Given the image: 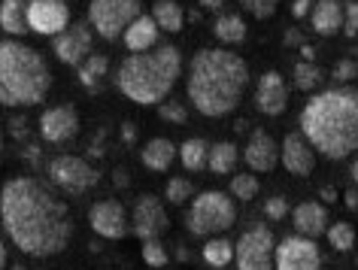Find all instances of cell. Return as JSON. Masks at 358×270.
<instances>
[{"label": "cell", "instance_id": "obj_1", "mask_svg": "<svg viewBox=\"0 0 358 270\" xmlns=\"http://www.w3.org/2000/svg\"><path fill=\"white\" fill-rule=\"evenodd\" d=\"M3 231L15 249L31 258L61 255L73 237V219L67 204L52 194L46 183L34 176H15L0 194Z\"/></svg>", "mask_w": 358, "mask_h": 270}, {"label": "cell", "instance_id": "obj_2", "mask_svg": "<svg viewBox=\"0 0 358 270\" xmlns=\"http://www.w3.org/2000/svg\"><path fill=\"white\" fill-rule=\"evenodd\" d=\"M249 67L246 61L231 49H201L194 52L189 76H185V94L192 106L207 119H222L234 113L246 94Z\"/></svg>", "mask_w": 358, "mask_h": 270}, {"label": "cell", "instance_id": "obj_3", "mask_svg": "<svg viewBox=\"0 0 358 270\" xmlns=\"http://www.w3.org/2000/svg\"><path fill=\"white\" fill-rule=\"evenodd\" d=\"M301 134L328 161L358 152V92L340 85L310 97L301 110Z\"/></svg>", "mask_w": 358, "mask_h": 270}, {"label": "cell", "instance_id": "obj_4", "mask_svg": "<svg viewBox=\"0 0 358 270\" xmlns=\"http://www.w3.org/2000/svg\"><path fill=\"white\" fill-rule=\"evenodd\" d=\"M182 73V55L173 46H155L149 52H131L119 64L115 88L140 106H158L173 92Z\"/></svg>", "mask_w": 358, "mask_h": 270}, {"label": "cell", "instance_id": "obj_5", "mask_svg": "<svg viewBox=\"0 0 358 270\" xmlns=\"http://www.w3.org/2000/svg\"><path fill=\"white\" fill-rule=\"evenodd\" d=\"M52 88L46 58L19 40L0 43V101L3 106H37Z\"/></svg>", "mask_w": 358, "mask_h": 270}, {"label": "cell", "instance_id": "obj_6", "mask_svg": "<svg viewBox=\"0 0 358 270\" xmlns=\"http://www.w3.org/2000/svg\"><path fill=\"white\" fill-rule=\"evenodd\" d=\"M237 222V206L231 201V194H222L216 188L198 194L189 204V213H185V228L194 237H213V234L228 231L231 225Z\"/></svg>", "mask_w": 358, "mask_h": 270}, {"label": "cell", "instance_id": "obj_7", "mask_svg": "<svg viewBox=\"0 0 358 270\" xmlns=\"http://www.w3.org/2000/svg\"><path fill=\"white\" fill-rule=\"evenodd\" d=\"M140 15V0H92L88 3V24L103 40H119Z\"/></svg>", "mask_w": 358, "mask_h": 270}, {"label": "cell", "instance_id": "obj_8", "mask_svg": "<svg viewBox=\"0 0 358 270\" xmlns=\"http://www.w3.org/2000/svg\"><path fill=\"white\" fill-rule=\"evenodd\" d=\"M273 252H276V240L271 228L264 222L249 225L234 243L237 270H273Z\"/></svg>", "mask_w": 358, "mask_h": 270}, {"label": "cell", "instance_id": "obj_9", "mask_svg": "<svg viewBox=\"0 0 358 270\" xmlns=\"http://www.w3.org/2000/svg\"><path fill=\"white\" fill-rule=\"evenodd\" d=\"M49 179L67 194H85L101 183V170H94L85 158L79 155H58L49 164Z\"/></svg>", "mask_w": 358, "mask_h": 270}, {"label": "cell", "instance_id": "obj_10", "mask_svg": "<svg viewBox=\"0 0 358 270\" xmlns=\"http://www.w3.org/2000/svg\"><path fill=\"white\" fill-rule=\"evenodd\" d=\"M319 267H322V255L313 237L289 234L285 240L276 243L273 270H319Z\"/></svg>", "mask_w": 358, "mask_h": 270}, {"label": "cell", "instance_id": "obj_11", "mask_svg": "<svg viewBox=\"0 0 358 270\" xmlns=\"http://www.w3.org/2000/svg\"><path fill=\"white\" fill-rule=\"evenodd\" d=\"M88 225H92V231L97 237L122 240V237H128V231H131V215L124 213V206L119 201L106 197V201L92 204V210H88Z\"/></svg>", "mask_w": 358, "mask_h": 270}, {"label": "cell", "instance_id": "obj_12", "mask_svg": "<svg viewBox=\"0 0 358 270\" xmlns=\"http://www.w3.org/2000/svg\"><path fill=\"white\" fill-rule=\"evenodd\" d=\"M28 24L40 37H58L70 28V6L64 0H31Z\"/></svg>", "mask_w": 358, "mask_h": 270}, {"label": "cell", "instance_id": "obj_13", "mask_svg": "<svg viewBox=\"0 0 358 270\" xmlns=\"http://www.w3.org/2000/svg\"><path fill=\"white\" fill-rule=\"evenodd\" d=\"M167 210L155 194H140L131 210V231L140 240H158L167 231Z\"/></svg>", "mask_w": 358, "mask_h": 270}, {"label": "cell", "instance_id": "obj_14", "mask_svg": "<svg viewBox=\"0 0 358 270\" xmlns=\"http://www.w3.org/2000/svg\"><path fill=\"white\" fill-rule=\"evenodd\" d=\"M280 164L289 170L292 176L307 179L316 170V149L310 146V140L303 134H285L282 146H280Z\"/></svg>", "mask_w": 358, "mask_h": 270}, {"label": "cell", "instance_id": "obj_15", "mask_svg": "<svg viewBox=\"0 0 358 270\" xmlns=\"http://www.w3.org/2000/svg\"><path fill=\"white\" fill-rule=\"evenodd\" d=\"M92 31L94 28H88V24H73V28H67L64 34H58L52 49H55V58L61 64L79 67L92 55Z\"/></svg>", "mask_w": 358, "mask_h": 270}, {"label": "cell", "instance_id": "obj_16", "mask_svg": "<svg viewBox=\"0 0 358 270\" xmlns=\"http://www.w3.org/2000/svg\"><path fill=\"white\" fill-rule=\"evenodd\" d=\"M255 106H258V113L271 115V119L285 113V106H289V85H285V79L276 73V70H267V73L258 79Z\"/></svg>", "mask_w": 358, "mask_h": 270}, {"label": "cell", "instance_id": "obj_17", "mask_svg": "<svg viewBox=\"0 0 358 270\" xmlns=\"http://www.w3.org/2000/svg\"><path fill=\"white\" fill-rule=\"evenodd\" d=\"M76 131H79V115L67 104L52 106V110L40 115V137L46 143H67L76 137Z\"/></svg>", "mask_w": 358, "mask_h": 270}, {"label": "cell", "instance_id": "obj_18", "mask_svg": "<svg viewBox=\"0 0 358 270\" xmlns=\"http://www.w3.org/2000/svg\"><path fill=\"white\" fill-rule=\"evenodd\" d=\"M243 161L252 173H271L276 167V161H280V146H276V140L264 128H255L246 140Z\"/></svg>", "mask_w": 358, "mask_h": 270}, {"label": "cell", "instance_id": "obj_19", "mask_svg": "<svg viewBox=\"0 0 358 270\" xmlns=\"http://www.w3.org/2000/svg\"><path fill=\"white\" fill-rule=\"evenodd\" d=\"M294 231L303 237H319L328 231V210L319 201H303L294 206Z\"/></svg>", "mask_w": 358, "mask_h": 270}, {"label": "cell", "instance_id": "obj_20", "mask_svg": "<svg viewBox=\"0 0 358 270\" xmlns=\"http://www.w3.org/2000/svg\"><path fill=\"white\" fill-rule=\"evenodd\" d=\"M310 24L319 37H334L343 31V6L337 0H316L310 13Z\"/></svg>", "mask_w": 358, "mask_h": 270}, {"label": "cell", "instance_id": "obj_21", "mask_svg": "<svg viewBox=\"0 0 358 270\" xmlns=\"http://www.w3.org/2000/svg\"><path fill=\"white\" fill-rule=\"evenodd\" d=\"M158 22L152 15H140L131 22V28L124 31V46L131 52H149L158 46Z\"/></svg>", "mask_w": 358, "mask_h": 270}, {"label": "cell", "instance_id": "obj_22", "mask_svg": "<svg viewBox=\"0 0 358 270\" xmlns=\"http://www.w3.org/2000/svg\"><path fill=\"white\" fill-rule=\"evenodd\" d=\"M176 155H179V149L167 137H152L146 146L140 149V161L152 170V173H164V170L173 164Z\"/></svg>", "mask_w": 358, "mask_h": 270}, {"label": "cell", "instance_id": "obj_23", "mask_svg": "<svg viewBox=\"0 0 358 270\" xmlns=\"http://www.w3.org/2000/svg\"><path fill=\"white\" fill-rule=\"evenodd\" d=\"M0 28L10 34V37H22L24 31H31L28 3L24 0H3V6H0Z\"/></svg>", "mask_w": 358, "mask_h": 270}, {"label": "cell", "instance_id": "obj_24", "mask_svg": "<svg viewBox=\"0 0 358 270\" xmlns=\"http://www.w3.org/2000/svg\"><path fill=\"white\" fill-rule=\"evenodd\" d=\"M152 19L167 34H179L185 28V10L176 0H155V3H152Z\"/></svg>", "mask_w": 358, "mask_h": 270}, {"label": "cell", "instance_id": "obj_25", "mask_svg": "<svg viewBox=\"0 0 358 270\" xmlns=\"http://www.w3.org/2000/svg\"><path fill=\"white\" fill-rule=\"evenodd\" d=\"M237 161H240L237 146L231 140H222V143H216V146H210L207 170L210 173H216V176H225V173H231V170L237 167Z\"/></svg>", "mask_w": 358, "mask_h": 270}, {"label": "cell", "instance_id": "obj_26", "mask_svg": "<svg viewBox=\"0 0 358 270\" xmlns=\"http://www.w3.org/2000/svg\"><path fill=\"white\" fill-rule=\"evenodd\" d=\"M213 34H216V40H222L225 46H240V43L246 40V22L234 13L219 15V19L213 22Z\"/></svg>", "mask_w": 358, "mask_h": 270}, {"label": "cell", "instance_id": "obj_27", "mask_svg": "<svg viewBox=\"0 0 358 270\" xmlns=\"http://www.w3.org/2000/svg\"><path fill=\"white\" fill-rule=\"evenodd\" d=\"M179 161H182L185 170H203L210 161V143L201 137H192L179 146Z\"/></svg>", "mask_w": 358, "mask_h": 270}, {"label": "cell", "instance_id": "obj_28", "mask_svg": "<svg viewBox=\"0 0 358 270\" xmlns=\"http://www.w3.org/2000/svg\"><path fill=\"white\" fill-rule=\"evenodd\" d=\"M76 70H79V83L85 88H97L101 79L106 76V70H110V61H106V55H88Z\"/></svg>", "mask_w": 358, "mask_h": 270}, {"label": "cell", "instance_id": "obj_29", "mask_svg": "<svg viewBox=\"0 0 358 270\" xmlns=\"http://www.w3.org/2000/svg\"><path fill=\"white\" fill-rule=\"evenodd\" d=\"M203 261H207L210 267H228L231 261H234V243L213 237L210 243H203Z\"/></svg>", "mask_w": 358, "mask_h": 270}, {"label": "cell", "instance_id": "obj_30", "mask_svg": "<svg viewBox=\"0 0 358 270\" xmlns=\"http://www.w3.org/2000/svg\"><path fill=\"white\" fill-rule=\"evenodd\" d=\"M322 83V70L313 64V61H298L294 64V85L301 88V92H316Z\"/></svg>", "mask_w": 358, "mask_h": 270}, {"label": "cell", "instance_id": "obj_31", "mask_svg": "<svg viewBox=\"0 0 358 270\" xmlns=\"http://www.w3.org/2000/svg\"><path fill=\"white\" fill-rule=\"evenodd\" d=\"M328 243L334 246L337 252H349L355 246V228L349 222H337V225H328Z\"/></svg>", "mask_w": 358, "mask_h": 270}, {"label": "cell", "instance_id": "obj_32", "mask_svg": "<svg viewBox=\"0 0 358 270\" xmlns=\"http://www.w3.org/2000/svg\"><path fill=\"white\" fill-rule=\"evenodd\" d=\"M192 194H194V185L189 183L185 176H173V179H167V185H164V197L173 206H182V204H189L192 201Z\"/></svg>", "mask_w": 358, "mask_h": 270}, {"label": "cell", "instance_id": "obj_33", "mask_svg": "<svg viewBox=\"0 0 358 270\" xmlns=\"http://www.w3.org/2000/svg\"><path fill=\"white\" fill-rule=\"evenodd\" d=\"M258 176L255 173H237L234 179H231V194L237 197V201H255L258 194Z\"/></svg>", "mask_w": 358, "mask_h": 270}, {"label": "cell", "instance_id": "obj_34", "mask_svg": "<svg viewBox=\"0 0 358 270\" xmlns=\"http://www.w3.org/2000/svg\"><path fill=\"white\" fill-rule=\"evenodd\" d=\"M143 261H146L149 267H167L170 264V255L164 249V243L161 240H143V249H140Z\"/></svg>", "mask_w": 358, "mask_h": 270}, {"label": "cell", "instance_id": "obj_35", "mask_svg": "<svg viewBox=\"0 0 358 270\" xmlns=\"http://www.w3.org/2000/svg\"><path fill=\"white\" fill-rule=\"evenodd\" d=\"M243 10L252 15V19H258V22H264V19H271V15L280 10V0H237Z\"/></svg>", "mask_w": 358, "mask_h": 270}, {"label": "cell", "instance_id": "obj_36", "mask_svg": "<svg viewBox=\"0 0 358 270\" xmlns=\"http://www.w3.org/2000/svg\"><path fill=\"white\" fill-rule=\"evenodd\" d=\"M158 115H161V122H170V125H185L189 122V113H185V106L179 101L158 104Z\"/></svg>", "mask_w": 358, "mask_h": 270}, {"label": "cell", "instance_id": "obj_37", "mask_svg": "<svg viewBox=\"0 0 358 270\" xmlns=\"http://www.w3.org/2000/svg\"><path fill=\"white\" fill-rule=\"evenodd\" d=\"M264 215L271 222H282L285 215H289V201L280 194H273V197H267V204H264Z\"/></svg>", "mask_w": 358, "mask_h": 270}, {"label": "cell", "instance_id": "obj_38", "mask_svg": "<svg viewBox=\"0 0 358 270\" xmlns=\"http://www.w3.org/2000/svg\"><path fill=\"white\" fill-rule=\"evenodd\" d=\"M343 34L349 40L358 37V0H349L343 10Z\"/></svg>", "mask_w": 358, "mask_h": 270}, {"label": "cell", "instance_id": "obj_39", "mask_svg": "<svg viewBox=\"0 0 358 270\" xmlns=\"http://www.w3.org/2000/svg\"><path fill=\"white\" fill-rule=\"evenodd\" d=\"M331 76H334L337 83H352V79L358 76V64H355L352 58H343V61H337V64H334Z\"/></svg>", "mask_w": 358, "mask_h": 270}, {"label": "cell", "instance_id": "obj_40", "mask_svg": "<svg viewBox=\"0 0 358 270\" xmlns=\"http://www.w3.org/2000/svg\"><path fill=\"white\" fill-rule=\"evenodd\" d=\"M313 3H316V0H294V3H292V15H294V19H307V15L313 13Z\"/></svg>", "mask_w": 358, "mask_h": 270}, {"label": "cell", "instance_id": "obj_41", "mask_svg": "<svg viewBox=\"0 0 358 270\" xmlns=\"http://www.w3.org/2000/svg\"><path fill=\"white\" fill-rule=\"evenodd\" d=\"M285 46H303V37L298 28H289L285 31Z\"/></svg>", "mask_w": 358, "mask_h": 270}, {"label": "cell", "instance_id": "obj_42", "mask_svg": "<svg viewBox=\"0 0 358 270\" xmlns=\"http://www.w3.org/2000/svg\"><path fill=\"white\" fill-rule=\"evenodd\" d=\"M322 204H334L337 201V188L334 185H322Z\"/></svg>", "mask_w": 358, "mask_h": 270}, {"label": "cell", "instance_id": "obj_43", "mask_svg": "<svg viewBox=\"0 0 358 270\" xmlns=\"http://www.w3.org/2000/svg\"><path fill=\"white\" fill-rule=\"evenodd\" d=\"M122 140H124V143H134V140H137V128H134L131 122L122 125Z\"/></svg>", "mask_w": 358, "mask_h": 270}, {"label": "cell", "instance_id": "obj_44", "mask_svg": "<svg viewBox=\"0 0 358 270\" xmlns=\"http://www.w3.org/2000/svg\"><path fill=\"white\" fill-rule=\"evenodd\" d=\"M343 201L349 210H358V188H349V192H343Z\"/></svg>", "mask_w": 358, "mask_h": 270}, {"label": "cell", "instance_id": "obj_45", "mask_svg": "<svg viewBox=\"0 0 358 270\" xmlns=\"http://www.w3.org/2000/svg\"><path fill=\"white\" fill-rule=\"evenodd\" d=\"M201 6H203V10H210V13H222L225 0H201Z\"/></svg>", "mask_w": 358, "mask_h": 270}, {"label": "cell", "instance_id": "obj_46", "mask_svg": "<svg viewBox=\"0 0 358 270\" xmlns=\"http://www.w3.org/2000/svg\"><path fill=\"white\" fill-rule=\"evenodd\" d=\"M113 179H115V185H119V188L131 183V179H128V173H124V170H122V167H119V170H115V173H113Z\"/></svg>", "mask_w": 358, "mask_h": 270}, {"label": "cell", "instance_id": "obj_47", "mask_svg": "<svg viewBox=\"0 0 358 270\" xmlns=\"http://www.w3.org/2000/svg\"><path fill=\"white\" fill-rule=\"evenodd\" d=\"M313 55H316V52H313V46H307V43H303V46H301V58H303V61H313Z\"/></svg>", "mask_w": 358, "mask_h": 270}, {"label": "cell", "instance_id": "obj_48", "mask_svg": "<svg viewBox=\"0 0 358 270\" xmlns=\"http://www.w3.org/2000/svg\"><path fill=\"white\" fill-rule=\"evenodd\" d=\"M349 173H352V183L358 185V158L352 161V167H349Z\"/></svg>", "mask_w": 358, "mask_h": 270}, {"label": "cell", "instance_id": "obj_49", "mask_svg": "<svg viewBox=\"0 0 358 270\" xmlns=\"http://www.w3.org/2000/svg\"><path fill=\"white\" fill-rule=\"evenodd\" d=\"M15 270H22V267H15Z\"/></svg>", "mask_w": 358, "mask_h": 270}]
</instances>
